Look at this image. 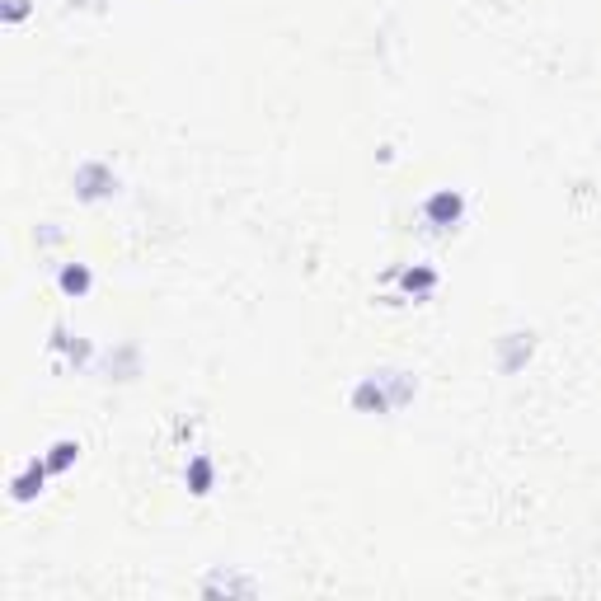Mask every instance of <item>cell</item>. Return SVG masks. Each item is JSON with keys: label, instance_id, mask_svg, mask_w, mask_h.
I'll use <instances>...</instances> for the list:
<instances>
[{"label": "cell", "instance_id": "6da1fadb", "mask_svg": "<svg viewBox=\"0 0 601 601\" xmlns=\"http://www.w3.org/2000/svg\"><path fill=\"white\" fill-rule=\"evenodd\" d=\"M118 193V174L104 160H80L76 165V198L80 202H104Z\"/></svg>", "mask_w": 601, "mask_h": 601}, {"label": "cell", "instance_id": "7a4b0ae2", "mask_svg": "<svg viewBox=\"0 0 601 601\" xmlns=\"http://www.w3.org/2000/svg\"><path fill=\"white\" fill-rule=\"evenodd\" d=\"M465 216V193L461 188H437L423 198V221H428L432 231H451V226H461Z\"/></svg>", "mask_w": 601, "mask_h": 601}, {"label": "cell", "instance_id": "3957f363", "mask_svg": "<svg viewBox=\"0 0 601 601\" xmlns=\"http://www.w3.org/2000/svg\"><path fill=\"white\" fill-rule=\"evenodd\" d=\"M353 409L357 414H395V400H390V390H386V381H381V371H367L362 381L353 386Z\"/></svg>", "mask_w": 601, "mask_h": 601}, {"label": "cell", "instance_id": "277c9868", "mask_svg": "<svg viewBox=\"0 0 601 601\" xmlns=\"http://www.w3.org/2000/svg\"><path fill=\"white\" fill-rule=\"evenodd\" d=\"M531 353H536V334H531V329H512V334L498 339V371H508V376L522 371Z\"/></svg>", "mask_w": 601, "mask_h": 601}, {"label": "cell", "instance_id": "5b68a950", "mask_svg": "<svg viewBox=\"0 0 601 601\" xmlns=\"http://www.w3.org/2000/svg\"><path fill=\"white\" fill-rule=\"evenodd\" d=\"M47 475H52V470H47L43 456H29L24 470H15V479H10V498H15V503H33V498L43 494Z\"/></svg>", "mask_w": 601, "mask_h": 601}, {"label": "cell", "instance_id": "8992f818", "mask_svg": "<svg viewBox=\"0 0 601 601\" xmlns=\"http://www.w3.org/2000/svg\"><path fill=\"white\" fill-rule=\"evenodd\" d=\"M184 484H188V494H193V498H207V494L216 489V461L207 456V451L188 456V465H184Z\"/></svg>", "mask_w": 601, "mask_h": 601}, {"label": "cell", "instance_id": "52a82bcc", "mask_svg": "<svg viewBox=\"0 0 601 601\" xmlns=\"http://www.w3.org/2000/svg\"><path fill=\"white\" fill-rule=\"evenodd\" d=\"M57 287H62V296H90V287H94V273H90V263H62L57 268Z\"/></svg>", "mask_w": 601, "mask_h": 601}, {"label": "cell", "instance_id": "ba28073f", "mask_svg": "<svg viewBox=\"0 0 601 601\" xmlns=\"http://www.w3.org/2000/svg\"><path fill=\"white\" fill-rule=\"evenodd\" d=\"M202 592H207V597H221V592H226V597H235V592H245V597H254V592H259V583H254V578H235V573H207V578H202Z\"/></svg>", "mask_w": 601, "mask_h": 601}, {"label": "cell", "instance_id": "9c48e42d", "mask_svg": "<svg viewBox=\"0 0 601 601\" xmlns=\"http://www.w3.org/2000/svg\"><path fill=\"white\" fill-rule=\"evenodd\" d=\"M52 353H66V362H90V343L85 339H76V334H71V329H66V324H57V329H52Z\"/></svg>", "mask_w": 601, "mask_h": 601}, {"label": "cell", "instance_id": "30bf717a", "mask_svg": "<svg viewBox=\"0 0 601 601\" xmlns=\"http://www.w3.org/2000/svg\"><path fill=\"white\" fill-rule=\"evenodd\" d=\"M43 461H47V470H52V475H66V470L80 461V442H76V437H57V442L47 447Z\"/></svg>", "mask_w": 601, "mask_h": 601}, {"label": "cell", "instance_id": "8fae6325", "mask_svg": "<svg viewBox=\"0 0 601 601\" xmlns=\"http://www.w3.org/2000/svg\"><path fill=\"white\" fill-rule=\"evenodd\" d=\"M400 287L409 296H428V292H437V273L423 268V263H414V268H404V273H400Z\"/></svg>", "mask_w": 601, "mask_h": 601}, {"label": "cell", "instance_id": "7c38bea8", "mask_svg": "<svg viewBox=\"0 0 601 601\" xmlns=\"http://www.w3.org/2000/svg\"><path fill=\"white\" fill-rule=\"evenodd\" d=\"M29 15H33V0H5V5H0V19H5V24H24Z\"/></svg>", "mask_w": 601, "mask_h": 601}, {"label": "cell", "instance_id": "4fadbf2b", "mask_svg": "<svg viewBox=\"0 0 601 601\" xmlns=\"http://www.w3.org/2000/svg\"><path fill=\"white\" fill-rule=\"evenodd\" d=\"M38 240H43V245H57V240H62V231H57V226H47V231H38Z\"/></svg>", "mask_w": 601, "mask_h": 601}]
</instances>
